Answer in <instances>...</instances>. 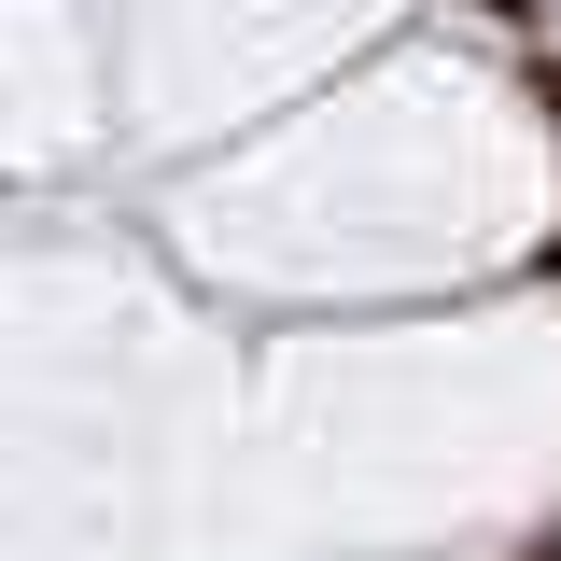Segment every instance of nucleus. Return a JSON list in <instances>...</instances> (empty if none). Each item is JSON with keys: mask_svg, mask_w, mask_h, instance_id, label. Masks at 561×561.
Wrapping results in <instances>:
<instances>
[{"mask_svg": "<svg viewBox=\"0 0 561 561\" xmlns=\"http://www.w3.org/2000/svg\"><path fill=\"white\" fill-rule=\"evenodd\" d=\"M534 113H548V127H561V43H548V57H534Z\"/></svg>", "mask_w": 561, "mask_h": 561, "instance_id": "nucleus-2", "label": "nucleus"}, {"mask_svg": "<svg viewBox=\"0 0 561 561\" xmlns=\"http://www.w3.org/2000/svg\"><path fill=\"white\" fill-rule=\"evenodd\" d=\"M505 561H561V519H534V534H519V548H505Z\"/></svg>", "mask_w": 561, "mask_h": 561, "instance_id": "nucleus-3", "label": "nucleus"}, {"mask_svg": "<svg viewBox=\"0 0 561 561\" xmlns=\"http://www.w3.org/2000/svg\"><path fill=\"white\" fill-rule=\"evenodd\" d=\"M491 28H519V43H534V57H548V28H561V0H478Z\"/></svg>", "mask_w": 561, "mask_h": 561, "instance_id": "nucleus-1", "label": "nucleus"}, {"mask_svg": "<svg viewBox=\"0 0 561 561\" xmlns=\"http://www.w3.org/2000/svg\"><path fill=\"white\" fill-rule=\"evenodd\" d=\"M534 280H561V225H548V239H534Z\"/></svg>", "mask_w": 561, "mask_h": 561, "instance_id": "nucleus-4", "label": "nucleus"}]
</instances>
